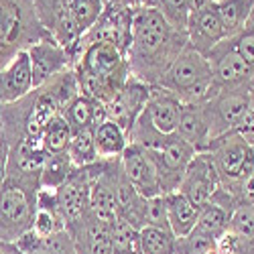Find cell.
<instances>
[{"label": "cell", "instance_id": "cell-1", "mask_svg": "<svg viewBox=\"0 0 254 254\" xmlns=\"http://www.w3.org/2000/svg\"><path fill=\"white\" fill-rule=\"evenodd\" d=\"M187 45V33L173 29L157 6H140L134 10L130 45L126 51L130 75L157 86L165 71Z\"/></svg>", "mask_w": 254, "mask_h": 254}, {"label": "cell", "instance_id": "cell-2", "mask_svg": "<svg viewBox=\"0 0 254 254\" xmlns=\"http://www.w3.org/2000/svg\"><path fill=\"white\" fill-rule=\"evenodd\" d=\"M41 175L6 167L0 179V242H16L33 228Z\"/></svg>", "mask_w": 254, "mask_h": 254}, {"label": "cell", "instance_id": "cell-3", "mask_svg": "<svg viewBox=\"0 0 254 254\" xmlns=\"http://www.w3.org/2000/svg\"><path fill=\"white\" fill-rule=\"evenodd\" d=\"M205 153L214 161L222 187L240 203L244 185L254 169V146L238 130H230L211 138Z\"/></svg>", "mask_w": 254, "mask_h": 254}, {"label": "cell", "instance_id": "cell-4", "mask_svg": "<svg viewBox=\"0 0 254 254\" xmlns=\"http://www.w3.org/2000/svg\"><path fill=\"white\" fill-rule=\"evenodd\" d=\"M47 37L31 0H0V67Z\"/></svg>", "mask_w": 254, "mask_h": 254}, {"label": "cell", "instance_id": "cell-5", "mask_svg": "<svg viewBox=\"0 0 254 254\" xmlns=\"http://www.w3.org/2000/svg\"><path fill=\"white\" fill-rule=\"evenodd\" d=\"M157 86L175 94L181 104H203L211 88L209 61L187 43Z\"/></svg>", "mask_w": 254, "mask_h": 254}, {"label": "cell", "instance_id": "cell-6", "mask_svg": "<svg viewBox=\"0 0 254 254\" xmlns=\"http://www.w3.org/2000/svg\"><path fill=\"white\" fill-rule=\"evenodd\" d=\"M73 69L106 79L116 92H120L126 79L130 77L126 55L112 43H106V41H94V43L79 45L73 59Z\"/></svg>", "mask_w": 254, "mask_h": 254}, {"label": "cell", "instance_id": "cell-7", "mask_svg": "<svg viewBox=\"0 0 254 254\" xmlns=\"http://www.w3.org/2000/svg\"><path fill=\"white\" fill-rule=\"evenodd\" d=\"M252 100H254V86L211 92L207 100L201 104L209 124L211 138L226 134L230 130H236L240 120L248 112Z\"/></svg>", "mask_w": 254, "mask_h": 254}, {"label": "cell", "instance_id": "cell-8", "mask_svg": "<svg viewBox=\"0 0 254 254\" xmlns=\"http://www.w3.org/2000/svg\"><path fill=\"white\" fill-rule=\"evenodd\" d=\"M205 59L209 61L211 67L209 94L220 90L254 86V67L234 49L230 39H224L222 43H218L205 55Z\"/></svg>", "mask_w": 254, "mask_h": 254}, {"label": "cell", "instance_id": "cell-9", "mask_svg": "<svg viewBox=\"0 0 254 254\" xmlns=\"http://www.w3.org/2000/svg\"><path fill=\"white\" fill-rule=\"evenodd\" d=\"M142 149V146H140ZM195 149L191 144H187L183 138H179L177 134H171L169 140L155 151H146V155L151 157L157 175H159V183H161V191L165 193H173L179 189L185 171L191 159L195 157Z\"/></svg>", "mask_w": 254, "mask_h": 254}, {"label": "cell", "instance_id": "cell-10", "mask_svg": "<svg viewBox=\"0 0 254 254\" xmlns=\"http://www.w3.org/2000/svg\"><path fill=\"white\" fill-rule=\"evenodd\" d=\"M132 18H134V8L104 2V10H102L100 18L96 20L94 27L88 33L81 35L77 47L86 45V43H94V41H106V43H112L126 55L128 45H130Z\"/></svg>", "mask_w": 254, "mask_h": 254}, {"label": "cell", "instance_id": "cell-11", "mask_svg": "<svg viewBox=\"0 0 254 254\" xmlns=\"http://www.w3.org/2000/svg\"><path fill=\"white\" fill-rule=\"evenodd\" d=\"M222 189L224 187L220 183L218 171H216L209 153H195L177 191H181L193 205L203 207L205 203L214 199Z\"/></svg>", "mask_w": 254, "mask_h": 254}, {"label": "cell", "instance_id": "cell-12", "mask_svg": "<svg viewBox=\"0 0 254 254\" xmlns=\"http://www.w3.org/2000/svg\"><path fill=\"white\" fill-rule=\"evenodd\" d=\"M39 23L55 39L61 47H65L75 59V49L81 39V33L65 6V0H31Z\"/></svg>", "mask_w": 254, "mask_h": 254}, {"label": "cell", "instance_id": "cell-13", "mask_svg": "<svg viewBox=\"0 0 254 254\" xmlns=\"http://www.w3.org/2000/svg\"><path fill=\"white\" fill-rule=\"evenodd\" d=\"M149 94H151V86H146L144 81L130 75L122 86V90L104 108L106 116H108L110 120H114L126 132V136H128L132 124L142 114L146 102H149Z\"/></svg>", "mask_w": 254, "mask_h": 254}, {"label": "cell", "instance_id": "cell-14", "mask_svg": "<svg viewBox=\"0 0 254 254\" xmlns=\"http://www.w3.org/2000/svg\"><path fill=\"white\" fill-rule=\"evenodd\" d=\"M27 53H29V61H31L35 88L43 86V83L49 81L53 75L73 67L71 53L65 47H61L51 37H47L43 41H39V43H35L33 47H29Z\"/></svg>", "mask_w": 254, "mask_h": 254}, {"label": "cell", "instance_id": "cell-15", "mask_svg": "<svg viewBox=\"0 0 254 254\" xmlns=\"http://www.w3.org/2000/svg\"><path fill=\"white\" fill-rule=\"evenodd\" d=\"M120 165H122L126 179L130 181V185L144 199L163 195L157 169H155L151 157L146 155V151L140 149L138 144H132V142L126 144L124 153L120 155Z\"/></svg>", "mask_w": 254, "mask_h": 254}, {"label": "cell", "instance_id": "cell-16", "mask_svg": "<svg viewBox=\"0 0 254 254\" xmlns=\"http://www.w3.org/2000/svg\"><path fill=\"white\" fill-rule=\"evenodd\" d=\"M185 33H187V43L201 55H207L218 43H222L226 39V33L214 8V2L189 12Z\"/></svg>", "mask_w": 254, "mask_h": 254}, {"label": "cell", "instance_id": "cell-17", "mask_svg": "<svg viewBox=\"0 0 254 254\" xmlns=\"http://www.w3.org/2000/svg\"><path fill=\"white\" fill-rule=\"evenodd\" d=\"M35 90L29 53H18L12 61L0 67V104H12Z\"/></svg>", "mask_w": 254, "mask_h": 254}, {"label": "cell", "instance_id": "cell-18", "mask_svg": "<svg viewBox=\"0 0 254 254\" xmlns=\"http://www.w3.org/2000/svg\"><path fill=\"white\" fill-rule=\"evenodd\" d=\"M179 112H181V102L175 94L159 86H151L149 102L144 106V114L149 116L151 124L161 134H175Z\"/></svg>", "mask_w": 254, "mask_h": 254}, {"label": "cell", "instance_id": "cell-19", "mask_svg": "<svg viewBox=\"0 0 254 254\" xmlns=\"http://www.w3.org/2000/svg\"><path fill=\"white\" fill-rule=\"evenodd\" d=\"M112 226L88 214L69 234L77 254H112Z\"/></svg>", "mask_w": 254, "mask_h": 254}, {"label": "cell", "instance_id": "cell-20", "mask_svg": "<svg viewBox=\"0 0 254 254\" xmlns=\"http://www.w3.org/2000/svg\"><path fill=\"white\" fill-rule=\"evenodd\" d=\"M175 134L183 138L187 144H191L197 153H205L211 134L201 104H181Z\"/></svg>", "mask_w": 254, "mask_h": 254}, {"label": "cell", "instance_id": "cell-21", "mask_svg": "<svg viewBox=\"0 0 254 254\" xmlns=\"http://www.w3.org/2000/svg\"><path fill=\"white\" fill-rule=\"evenodd\" d=\"M14 246L20 254H77L73 238L67 230H61L49 238H41L29 230L14 242Z\"/></svg>", "mask_w": 254, "mask_h": 254}, {"label": "cell", "instance_id": "cell-22", "mask_svg": "<svg viewBox=\"0 0 254 254\" xmlns=\"http://www.w3.org/2000/svg\"><path fill=\"white\" fill-rule=\"evenodd\" d=\"M165 203H167V218H169V228L175 234V238H183L191 232L197 224L199 207L193 205L181 191L165 193Z\"/></svg>", "mask_w": 254, "mask_h": 254}, {"label": "cell", "instance_id": "cell-23", "mask_svg": "<svg viewBox=\"0 0 254 254\" xmlns=\"http://www.w3.org/2000/svg\"><path fill=\"white\" fill-rule=\"evenodd\" d=\"M63 118L71 126V132H77V130H86V128H96V126L108 116H106V110L102 104L79 94L65 108Z\"/></svg>", "mask_w": 254, "mask_h": 254}, {"label": "cell", "instance_id": "cell-24", "mask_svg": "<svg viewBox=\"0 0 254 254\" xmlns=\"http://www.w3.org/2000/svg\"><path fill=\"white\" fill-rule=\"evenodd\" d=\"M94 142L100 159H116L124 153L128 138L114 120L104 118L94 128Z\"/></svg>", "mask_w": 254, "mask_h": 254}, {"label": "cell", "instance_id": "cell-25", "mask_svg": "<svg viewBox=\"0 0 254 254\" xmlns=\"http://www.w3.org/2000/svg\"><path fill=\"white\" fill-rule=\"evenodd\" d=\"M214 8L220 16L226 39L238 35L254 8V0H216Z\"/></svg>", "mask_w": 254, "mask_h": 254}, {"label": "cell", "instance_id": "cell-26", "mask_svg": "<svg viewBox=\"0 0 254 254\" xmlns=\"http://www.w3.org/2000/svg\"><path fill=\"white\" fill-rule=\"evenodd\" d=\"M230 218H232V209H228L224 205H218V203H205L203 207H199L195 230L201 232V234H205V236H209V238L218 240L228 230Z\"/></svg>", "mask_w": 254, "mask_h": 254}, {"label": "cell", "instance_id": "cell-27", "mask_svg": "<svg viewBox=\"0 0 254 254\" xmlns=\"http://www.w3.org/2000/svg\"><path fill=\"white\" fill-rule=\"evenodd\" d=\"M73 163L65 153H57V155H47L45 157V163H43V169H41V187L43 189H55L59 185H63L67 181V177L71 175L73 171Z\"/></svg>", "mask_w": 254, "mask_h": 254}, {"label": "cell", "instance_id": "cell-28", "mask_svg": "<svg viewBox=\"0 0 254 254\" xmlns=\"http://www.w3.org/2000/svg\"><path fill=\"white\" fill-rule=\"evenodd\" d=\"M142 254H175V234L169 228L142 226L138 230Z\"/></svg>", "mask_w": 254, "mask_h": 254}, {"label": "cell", "instance_id": "cell-29", "mask_svg": "<svg viewBox=\"0 0 254 254\" xmlns=\"http://www.w3.org/2000/svg\"><path fill=\"white\" fill-rule=\"evenodd\" d=\"M67 155H69L73 167H88V165H94L96 161H100L98 151H96V142H94V128L71 132Z\"/></svg>", "mask_w": 254, "mask_h": 254}, {"label": "cell", "instance_id": "cell-30", "mask_svg": "<svg viewBox=\"0 0 254 254\" xmlns=\"http://www.w3.org/2000/svg\"><path fill=\"white\" fill-rule=\"evenodd\" d=\"M41 140H43V149L47 155H57V153L67 151L69 140H71V126L63 118V114L53 118L47 124V128L41 134Z\"/></svg>", "mask_w": 254, "mask_h": 254}, {"label": "cell", "instance_id": "cell-31", "mask_svg": "<svg viewBox=\"0 0 254 254\" xmlns=\"http://www.w3.org/2000/svg\"><path fill=\"white\" fill-rule=\"evenodd\" d=\"M65 6L79 33H88L104 10V0H65Z\"/></svg>", "mask_w": 254, "mask_h": 254}, {"label": "cell", "instance_id": "cell-32", "mask_svg": "<svg viewBox=\"0 0 254 254\" xmlns=\"http://www.w3.org/2000/svg\"><path fill=\"white\" fill-rule=\"evenodd\" d=\"M112 254H142L138 230L124 220H116L112 226Z\"/></svg>", "mask_w": 254, "mask_h": 254}, {"label": "cell", "instance_id": "cell-33", "mask_svg": "<svg viewBox=\"0 0 254 254\" xmlns=\"http://www.w3.org/2000/svg\"><path fill=\"white\" fill-rule=\"evenodd\" d=\"M155 6L173 29L185 33L189 20V0H155Z\"/></svg>", "mask_w": 254, "mask_h": 254}, {"label": "cell", "instance_id": "cell-34", "mask_svg": "<svg viewBox=\"0 0 254 254\" xmlns=\"http://www.w3.org/2000/svg\"><path fill=\"white\" fill-rule=\"evenodd\" d=\"M230 41H232V45H234V49L254 67V8L246 20L244 29L238 35L230 37Z\"/></svg>", "mask_w": 254, "mask_h": 254}, {"label": "cell", "instance_id": "cell-35", "mask_svg": "<svg viewBox=\"0 0 254 254\" xmlns=\"http://www.w3.org/2000/svg\"><path fill=\"white\" fill-rule=\"evenodd\" d=\"M144 226L169 228L165 195H157V197H149V199H146V205H144ZM169 230H171V228H169Z\"/></svg>", "mask_w": 254, "mask_h": 254}, {"label": "cell", "instance_id": "cell-36", "mask_svg": "<svg viewBox=\"0 0 254 254\" xmlns=\"http://www.w3.org/2000/svg\"><path fill=\"white\" fill-rule=\"evenodd\" d=\"M8 153H10V144L0 128V179L6 175V165H8Z\"/></svg>", "mask_w": 254, "mask_h": 254}, {"label": "cell", "instance_id": "cell-37", "mask_svg": "<svg viewBox=\"0 0 254 254\" xmlns=\"http://www.w3.org/2000/svg\"><path fill=\"white\" fill-rule=\"evenodd\" d=\"M12 244H14V242H12ZM12 254H20V252H18V248H16V246H14V250H12Z\"/></svg>", "mask_w": 254, "mask_h": 254}]
</instances>
